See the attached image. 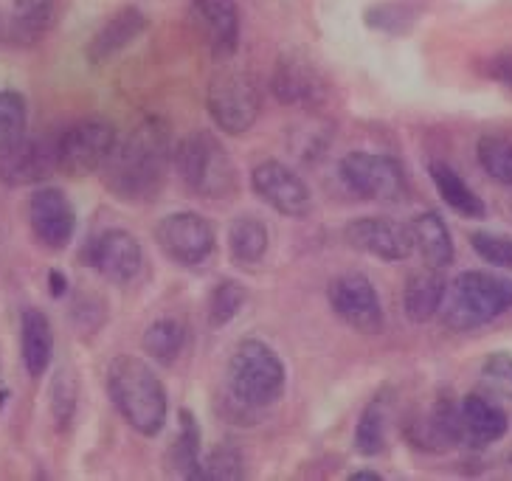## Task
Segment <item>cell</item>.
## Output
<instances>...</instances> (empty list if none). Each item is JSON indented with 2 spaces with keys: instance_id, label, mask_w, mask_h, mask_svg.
<instances>
[{
  "instance_id": "cell-19",
  "label": "cell",
  "mask_w": 512,
  "mask_h": 481,
  "mask_svg": "<svg viewBox=\"0 0 512 481\" xmlns=\"http://www.w3.org/2000/svg\"><path fill=\"white\" fill-rule=\"evenodd\" d=\"M448 296V285L442 279L439 268H428V271L414 273L408 276L406 293H403V307H406V316L414 324H425L437 316L442 301Z\"/></svg>"
},
{
  "instance_id": "cell-14",
  "label": "cell",
  "mask_w": 512,
  "mask_h": 481,
  "mask_svg": "<svg viewBox=\"0 0 512 481\" xmlns=\"http://www.w3.org/2000/svg\"><path fill=\"white\" fill-rule=\"evenodd\" d=\"M88 265L102 273L105 279L116 282V285H127L133 282L141 265H144V251L138 240L124 231V228H107L102 231L88 248Z\"/></svg>"
},
{
  "instance_id": "cell-24",
  "label": "cell",
  "mask_w": 512,
  "mask_h": 481,
  "mask_svg": "<svg viewBox=\"0 0 512 481\" xmlns=\"http://www.w3.org/2000/svg\"><path fill=\"white\" fill-rule=\"evenodd\" d=\"M183 346H186V324L181 318H158L155 324H150V330L144 332V352L152 361L172 363L183 352Z\"/></svg>"
},
{
  "instance_id": "cell-35",
  "label": "cell",
  "mask_w": 512,
  "mask_h": 481,
  "mask_svg": "<svg viewBox=\"0 0 512 481\" xmlns=\"http://www.w3.org/2000/svg\"><path fill=\"white\" fill-rule=\"evenodd\" d=\"M484 377L493 383V389L512 397V358L504 352H496L484 361Z\"/></svg>"
},
{
  "instance_id": "cell-29",
  "label": "cell",
  "mask_w": 512,
  "mask_h": 481,
  "mask_svg": "<svg viewBox=\"0 0 512 481\" xmlns=\"http://www.w3.org/2000/svg\"><path fill=\"white\" fill-rule=\"evenodd\" d=\"M386 445V422H383V408L380 400H372L363 408L358 428H355V451L361 456H375Z\"/></svg>"
},
{
  "instance_id": "cell-13",
  "label": "cell",
  "mask_w": 512,
  "mask_h": 481,
  "mask_svg": "<svg viewBox=\"0 0 512 481\" xmlns=\"http://www.w3.org/2000/svg\"><path fill=\"white\" fill-rule=\"evenodd\" d=\"M29 226L40 245L51 251H62L74 240L76 211L62 189H40L29 200Z\"/></svg>"
},
{
  "instance_id": "cell-9",
  "label": "cell",
  "mask_w": 512,
  "mask_h": 481,
  "mask_svg": "<svg viewBox=\"0 0 512 481\" xmlns=\"http://www.w3.org/2000/svg\"><path fill=\"white\" fill-rule=\"evenodd\" d=\"M330 307L335 316L363 335L383 330V304L377 287L363 273H341L330 282Z\"/></svg>"
},
{
  "instance_id": "cell-25",
  "label": "cell",
  "mask_w": 512,
  "mask_h": 481,
  "mask_svg": "<svg viewBox=\"0 0 512 481\" xmlns=\"http://www.w3.org/2000/svg\"><path fill=\"white\" fill-rule=\"evenodd\" d=\"M57 20V0H15L12 9V31L17 37L37 40Z\"/></svg>"
},
{
  "instance_id": "cell-17",
  "label": "cell",
  "mask_w": 512,
  "mask_h": 481,
  "mask_svg": "<svg viewBox=\"0 0 512 481\" xmlns=\"http://www.w3.org/2000/svg\"><path fill=\"white\" fill-rule=\"evenodd\" d=\"M271 88L282 105H302L316 99L324 88V79L318 76L313 62L304 60L302 54H285L282 60H276Z\"/></svg>"
},
{
  "instance_id": "cell-22",
  "label": "cell",
  "mask_w": 512,
  "mask_h": 481,
  "mask_svg": "<svg viewBox=\"0 0 512 481\" xmlns=\"http://www.w3.org/2000/svg\"><path fill=\"white\" fill-rule=\"evenodd\" d=\"M268 245H271L268 226L256 217L245 214L228 228V251H231V259L240 265H259L268 254Z\"/></svg>"
},
{
  "instance_id": "cell-37",
  "label": "cell",
  "mask_w": 512,
  "mask_h": 481,
  "mask_svg": "<svg viewBox=\"0 0 512 481\" xmlns=\"http://www.w3.org/2000/svg\"><path fill=\"white\" fill-rule=\"evenodd\" d=\"M65 290H68V279L62 276V271L48 273V293H51L54 299H60Z\"/></svg>"
},
{
  "instance_id": "cell-34",
  "label": "cell",
  "mask_w": 512,
  "mask_h": 481,
  "mask_svg": "<svg viewBox=\"0 0 512 481\" xmlns=\"http://www.w3.org/2000/svg\"><path fill=\"white\" fill-rule=\"evenodd\" d=\"M242 456L231 445H220L206 462V479H240Z\"/></svg>"
},
{
  "instance_id": "cell-36",
  "label": "cell",
  "mask_w": 512,
  "mask_h": 481,
  "mask_svg": "<svg viewBox=\"0 0 512 481\" xmlns=\"http://www.w3.org/2000/svg\"><path fill=\"white\" fill-rule=\"evenodd\" d=\"M490 76L501 82V85H512V57L504 54V57H496L493 65H490Z\"/></svg>"
},
{
  "instance_id": "cell-39",
  "label": "cell",
  "mask_w": 512,
  "mask_h": 481,
  "mask_svg": "<svg viewBox=\"0 0 512 481\" xmlns=\"http://www.w3.org/2000/svg\"><path fill=\"white\" fill-rule=\"evenodd\" d=\"M352 479L355 481H380V473H375V470H361V473H355Z\"/></svg>"
},
{
  "instance_id": "cell-27",
  "label": "cell",
  "mask_w": 512,
  "mask_h": 481,
  "mask_svg": "<svg viewBox=\"0 0 512 481\" xmlns=\"http://www.w3.org/2000/svg\"><path fill=\"white\" fill-rule=\"evenodd\" d=\"M479 164L496 183L512 186V141L498 136H487L479 141Z\"/></svg>"
},
{
  "instance_id": "cell-32",
  "label": "cell",
  "mask_w": 512,
  "mask_h": 481,
  "mask_svg": "<svg viewBox=\"0 0 512 481\" xmlns=\"http://www.w3.org/2000/svg\"><path fill=\"white\" fill-rule=\"evenodd\" d=\"M414 20H417L414 6L400 3V0H394V3H380V6H372V9L366 12V26H372V29H380V31H389V34H400V31H406Z\"/></svg>"
},
{
  "instance_id": "cell-21",
  "label": "cell",
  "mask_w": 512,
  "mask_h": 481,
  "mask_svg": "<svg viewBox=\"0 0 512 481\" xmlns=\"http://www.w3.org/2000/svg\"><path fill=\"white\" fill-rule=\"evenodd\" d=\"M411 245L420 251V256L428 262V268H448L453 262V240L448 226L434 211L420 214L411 226Z\"/></svg>"
},
{
  "instance_id": "cell-30",
  "label": "cell",
  "mask_w": 512,
  "mask_h": 481,
  "mask_svg": "<svg viewBox=\"0 0 512 481\" xmlns=\"http://www.w3.org/2000/svg\"><path fill=\"white\" fill-rule=\"evenodd\" d=\"M48 394H51V414L65 428L68 422L74 420L76 406H79V380L74 377V372L71 369H60L54 375V380H51Z\"/></svg>"
},
{
  "instance_id": "cell-33",
  "label": "cell",
  "mask_w": 512,
  "mask_h": 481,
  "mask_svg": "<svg viewBox=\"0 0 512 481\" xmlns=\"http://www.w3.org/2000/svg\"><path fill=\"white\" fill-rule=\"evenodd\" d=\"M470 245L493 268L512 271V237H507V234H493V231H476L470 237Z\"/></svg>"
},
{
  "instance_id": "cell-6",
  "label": "cell",
  "mask_w": 512,
  "mask_h": 481,
  "mask_svg": "<svg viewBox=\"0 0 512 481\" xmlns=\"http://www.w3.org/2000/svg\"><path fill=\"white\" fill-rule=\"evenodd\" d=\"M206 107H209L211 121L223 133L240 136L254 127L259 107H262V93L248 74L228 71V74L214 76L209 82Z\"/></svg>"
},
{
  "instance_id": "cell-11",
  "label": "cell",
  "mask_w": 512,
  "mask_h": 481,
  "mask_svg": "<svg viewBox=\"0 0 512 481\" xmlns=\"http://www.w3.org/2000/svg\"><path fill=\"white\" fill-rule=\"evenodd\" d=\"M254 195L287 217H307L313 211V192L302 175L279 161H262L251 172Z\"/></svg>"
},
{
  "instance_id": "cell-7",
  "label": "cell",
  "mask_w": 512,
  "mask_h": 481,
  "mask_svg": "<svg viewBox=\"0 0 512 481\" xmlns=\"http://www.w3.org/2000/svg\"><path fill=\"white\" fill-rule=\"evenodd\" d=\"M116 127L105 119H85L74 124L57 141V169L62 175L82 178L102 169L116 147Z\"/></svg>"
},
{
  "instance_id": "cell-15",
  "label": "cell",
  "mask_w": 512,
  "mask_h": 481,
  "mask_svg": "<svg viewBox=\"0 0 512 481\" xmlns=\"http://www.w3.org/2000/svg\"><path fill=\"white\" fill-rule=\"evenodd\" d=\"M344 240L355 251L386 259V262L406 259L414 251L408 226L397 223V220H389V217H361V220H352L344 228Z\"/></svg>"
},
{
  "instance_id": "cell-38",
  "label": "cell",
  "mask_w": 512,
  "mask_h": 481,
  "mask_svg": "<svg viewBox=\"0 0 512 481\" xmlns=\"http://www.w3.org/2000/svg\"><path fill=\"white\" fill-rule=\"evenodd\" d=\"M6 34H15V31H12V23L6 20V12L0 9V43L6 40Z\"/></svg>"
},
{
  "instance_id": "cell-18",
  "label": "cell",
  "mask_w": 512,
  "mask_h": 481,
  "mask_svg": "<svg viewBox=\"0 0 512 481\" xmlns=\"http://www.w3.org/2000/svg\"><path fill=\"white\" fill-rule=\"evenodd\" d=\"M195 12L209 34L211 51L217 57H228L240 43V6L237 0H192Z\"/></svg>"
},
{
  "instance_id": "cell-28",
  "label": "cell",
  "mask_w": 512,
  "mask_h": 481,
  "mask_svg": "<svg viewBox=\"0 0 512 481\" xmlns=\"http://www.w3.org/2000/svg\"><path fill=\"white\" fill-rule=\"evenodd\" d=\"M248 301V290L237 282H220L214 287L209 301V324L214 330H223L228 321L240 316V310Z\"/></svg>"
},
{
  "instance_id": "cell-12",
  "label": "cell",
  "mask_w": 512,
  "mask_h": 481,
  "mask_svg": "<svg viewBox=\"0 0 512 481\" xmlns=\"http://www.w3.org/2000/svg\"><path fill=\"white\" fill-rule=\"evenodd\" d=\"M54 169H57V144L29 136L0 144V183L6 186L46 181Z\"/></svg>"
},
{
  "instance_id": "cell-8",
  "label": "cell",
  "mask_w": 512,
  "mask_h": 481,
  "mask_svg": "<svg viewBox=\"0 0 512 481\" xmlns=\"http://www.w3.org/2000/svg\"><path fill=\"white\" fill-rule=\"evenodd\" d=\"M341 178L363 200H397L406 192V172L397 158L380 152H349Z\"/></svg>"
},
{
  "instance_id": "cell-20",
  "label": "cell",
  "mask_w": 512,
  "mask_h": 481,
  "mask_svg": "<svg viewBox=\"0 0 512 481\" xmlns=\"http://www.w3.org/2000/svg\"><path fill=\"white\" fill-rule=\"evenodd\" d=\"M20 352H23V366L31 377L46 375L51 366V352H54V335L48 324L46 313L40 310H26L20 321Z\"/></svg>"
},
{
  "instance_id": "cell-26",
  "label": "cell",
  "mask_w": 512,
  "mask_h": 481,
  "mask_svg": "<svg viewBox=\"0 0 512 481\" xmlns=\"http://www.w3.org/2000/svg\"><path fill=\"white\" fill-rule=\"evenodd\" d=\"M172 459L186 479H206V465L200 459V428L189 411H181V431L172 448Z\"/></svg>"
},
{
  "instance_id": "cell-5",
  "label": "cell",
  "mask_w": 512,
  "mask_h": 481,
  "mask_svg": "<svg viewBox=\"0 0 512 481\" xmlns=\"http://www.w3.org/2000/svg\"><path fill=\"white\" fill-rule=\"evenodd\" d=\"M181 181L197 197H228L237 189V169L228 150L211 133H192L175 150Z\"/></svg>"
},
{
  "instance_id": "cell-10",
  "label": "cell",
  "mask_w": 512,
  "mask_h": 481,
  "mask_svg": "<svg viewBox=\"0 0 512 481\" xmlns=\"http://www.w3.org/2000/svg\"><path fill=\"white\" fill-rule=\"evenodd\" d=\"M155 240L172 262L186 268L200 265L214 254V228L195 211H175L164 217L155 228Z\"/></svg>"
},
{
  "instance_id": "cell-16",
  "label": "cell",
  "mask_w": 512,
  "mask_h": 481,
  "mask_svg": "<svg viewBox=\"0 0 512 481\" xmlns=\"http://www.w3.org/2000/svg\"><path fill=\"white\" fill-rule=\"evenodd\" d=\"M147 29H150V17L144 15L138 6H124L93 34V40L88 43V60L93 65L110 62L124 48L133 46Z\"/></svg>"
},
{
  "instance_id": "cell-1",
  "label": "cell",
  "mask_w": 512,
  "mask_h": 481,
  "mask_svg": "<svg viewBox=\"0 0 512 481\" xmlns=\"http://www.w3.org/2000/svg\"><path fill=\"white\" fill-rule=\"evenodd\" d=\"M169 158V130L164 121H144L107 158V189L119 200L147 203L161 192Z\"/></svg>"
},
{
  "instance_id": "cell-23",
  "label": "cell",
  "mask_w": 512,
  "mask_h": 481,
  "mask_svg": "<svg viewBox=\"0 0 512 481\" xmlns=\"http://www.w3.org/2000/svg\"><path fill=\"white\" fill-rule=\"evenodd\" d=\"M431 181H434V186L439 189L442 200H445L456 214H462L467 220H476V217H482L484 214L482 197L476 195V192L467 186L465 178H459V172H453L448 164H442V161L431 164Z\"/></svg>"
},
{
  "instance_id": "cell-4",
  "label": "cell",
  "mask_w": 512,
  "mask_h": 481,
  "mask_svg": "<svg viewBox=\"0 0 512 481\" xmlns=\"http://www.w3.org/2000/svg\"><path fill=\"white\" fill-rule=\"evenodd\" d=\"M512 310V279L484 271H465L453 282L445 324L456 332L479 330Z\"/></svg>"
},
{
  "instance_id": "cell-2",
  "label": "cell",
  "mask_w": 512,
  "mask_h": 481,
  "mask_svg": "<svg viewBox=\"0 0 512 481\" xmlns=\"http://www.w3.org/2000/svg\"><path fill=\"white\" fill-rule=\"evenodd\" d=\"M107 391L121 420L133 431L144 436L161 434L169 400H166L164 383L152 372V366L133 355L113 358L107 366Z\"/></svg>"
},
{
  "instance_id": "cell-3",
  "label": "cell",
  "mask_w": 512,
  "mask_h": 481,
  "mask_svg": "<svg viewBox=\"0 0 512 481\" xmlns=\"http://www.w3.org/2000/svg\"><path fill=\"white\" fill-rule=\"evenodd\" d=\"M287 372L282 358L259 338L237 344L228 363L231 397L245 408H268L285 394Z\"/></svg>"
},
{
  "instance_id": "cell-31",
  "label": "cell",
  "mask_w": 512,
  "mask_h": 481,
  "mask_svg": "<svg viewBox=\"0 0 512 481\" xmlns=\"http://www.w3.org/2000/svg\"><path fill=\"white\" fill-rule=\"evenodd\" d=\"M29 110L26 99L15 91H0V144L26 136Z\"/></svg>"
}]
</instances>
